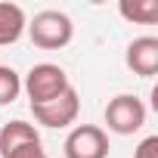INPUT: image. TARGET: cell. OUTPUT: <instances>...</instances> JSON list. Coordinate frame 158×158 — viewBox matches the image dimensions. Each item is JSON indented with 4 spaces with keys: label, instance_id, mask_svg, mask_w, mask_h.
Masks as SVG:
<instances>
[{
    "label": "cell",
    "instance_id": "9c48e42d",
    "mask_svg": "<svg viewBox=\"0 0 158 158\" xmlns=\"http://www.w3.org/2000/svg\"><path fill=\"white\" fill-rule=\"evenodd\" d=\"M118 13H121L127 22L155 25V22H158V0H121V3H118Z\"/></svg>",
    "mask_w": 158,
    "mask_h": 158
},
{
    "label": "cell",
    "instance_id": "5b68a950",
    "mask_svg": "<svg viewBox=\"0 0 158 158\" xmlns=\"http://www.w3.org/2000/svg\"><path fill=\"white\" fill-rule=\"evenodd\" d=\"M34 121L40 127H50V130H62V127H71L81 115V96H77L74 87H68L59 99L47 102V106H34L31 109Z\"/></svg>",
    "mask_w": 158,
    "mask_h": 158
},
{
    "label": "cell",
    "instance_id": "3957f363",
    "mask_svg": "<svg viewBox=\"0 0 158 158\" xmlns=\"http://www.w3.org/2000/svg\"><path fill=\"white\" fill-rule=\"evenodd\" d=\"M146 115H149V112H146L143 99L133 96V93H118V96H112L109 106H106V112H102L106 127H109L112 133H118V136H133V133H139L143 124H146Z\"/></svg>",
    "mask_w": 158,
    "mask_h": 158
},
{
    "label": "cell",
    "instance_id": "7c38bea8",
    "mask_svg": "<svg viewBox=\"0 0 158 158\" xmlns=\"http://www.w3.org/2000/svg\"><path fill=\"white\" fill-rule=\"evenodd\" d=\"M10 158H50L44 152V143H31V146H22L19 152H13Z\"/></svg>",
    "mask_w": 158,
    "mask_h": 158
},
{
    "label": "cell",
    "instance_id": "8992f818",
    "mask_svg": "<svg viewBox=\"0 0 158 158\" xmlns=\"http://www.w3.org/2000/svg\"><path fill=\"white\" fill-rule=\"evenodd\" d=\"M124 62L133 74L155 77V71H158V37H152V34L133 37L124 50Z\"/></svg>",
    "mask_w": 158,
    "mask_h": 158
},
{
    "label": "cell",
    "instance_id": "7a4b0ae2",
    "mask_svg": "<svg viewBox=\"0 0 158 158\" xmlns=\"http://www.w3.org/2000/svg\"><path fill=\"white\" fill-rule=\"evenodd\" d=\"M25 31H28V37H31L34 47H40V50H62L74 37V22L62 10H40L28 22Z\"/></svg>",
    "mask_w": 158,
    "mask_h": 158
},
{
    "label": "cell",
    "instance_id": "52a82bcc",
    "mask_svg": "<svg viewBox=\"0 0 158 158\" xmlns=\"http://www.w3.org/2000/svg\"><path fill=\"white\" fill-rule=\"evenodd\" d=\"M31 143H40V133L34 124L16 118V121H6L0 127V158H10L13 152H19L22 146H31Z\"/></svg>",
    "mask_w": 158,
    "mask_h": 158
},
{
    "label": "cell",
    "instance_id": "277c9868",
    "mask_svg": "<svg viewBox=\"0 0 158 158\" xmlns=\"http://www.w3.org/2000/svg\"><path fill=\"white\" fill-rule=\"evenodd\" d=\"M62 152L65 158H109V133L99 124H77L68 130Z\"/></svg>",
    "mask_w": 158,
    "mask_h": 158
},
{
    "label": "cell",
    "instance_id": "30bf717a",
    "mask_svg": "<svg viewBox=\"0 0 158 158\" xmlns=\"http://www.w3.org/2000/svg\"><path fill=\"white\" fill-rule=\"evenodd\" d=\"M22 93V74L10 65H0V106L16 102Z\"/></svg>",
    "mask_w": 158,
    "mask_h": 158
},
{
    "label": "cell",
    "instance_id": "6da1fadb",
    "mask_svg": "<svg viewBox=\"0 0 158 158\" xmlns=\"http://www.w3.org/2000/svg\"><path fill=\"white\" fill-rule=\"evenodd\" d=\"M68 87H71L68 74H65V68L56 65V62H37V65H31L28 74L22 77V90H25V96L31 99V109L59 99Z\"/></svg>",
    "mask_w": 158,
    "mask_h": 158
},
{
    "label": "cell",
    "instance_id": "8fae6325",
    "mask_svg": "<svg viewBox=\"0 0 158 158\" xmlns=\"http://www.w3.org/2000/svg\"><path fill=\"white\" fill-rule=\"evenodd\" d=\"M133 158H158V136H146L133 149Z\"/></svg>",
    "mask_w": 158,
    "mask_h": 158
},
{
    "label": "cell",
    "instance_id": "ba28073f",
    "mask_svg": "<svg viewBox=\"0 0 158 158\" xmlns=\"http://www.w3.org/2000/svg\"><path fill=\"white\" fill-rule=\"evenodd\" d=\"M28 28V16L19 3H10V0H3L0 3V47H10L16 44Z\"/></svg>",
    "mask_w": 158,
    "mask_h": 158
}]
</instances>
